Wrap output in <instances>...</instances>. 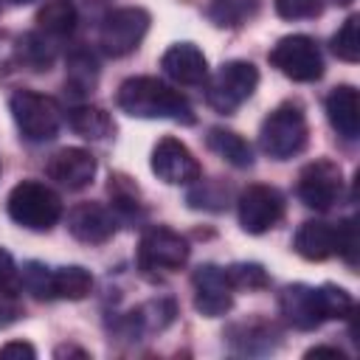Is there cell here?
Segmentation results:
<instances>
[{
	"label": "cell",
	"mask_w": 360,
	"mask_h": 360,
	"mask_svg": "<svg viewBox=\"0 0 360 360\" xmlns=\"http://www.w3.org/2000/svg\"><path fill=\"white\" fill-rule=\"evenodd\" d=\"M225 340L236 354H270L278 346L281 332L273 321L250 318V321L231 323L225 329Z\"/></svg>",
	"instance_id": "obj_17"
},
{
	"label": "cell",
	"mask_w": 360,
	"mask_h": 360,
	"mask_svg": "<svg viewBox=\"0 0 360 360\" xmlns=\"http://www.w3.org/2000/svg\"><path fill=\"white\" fill-rule=\"evenodd\" d=\"M307 357H338V360H346V354L340 349H335V346H315V349L307 352Z\"/></svg>",
	"instance_id": "obj_38"
},
{
	"label": "cell",
	"mask_w": 360,
	"mask_h": 360,
	"mask_svg": "<svg viewBox=\"0 0 360 360\" xmlns=\"http://www.w3.org/2000/svg\"><path fill=\"white\" fill-rule=\"evenodd\" d=\"M107 191H110V197H112V211H115V217H124V219L141 217V191H138V186H135L127 174H112Z\"/></svg>",
	"instance_id": "obj_28"
},
{
	"label": "cell",
	"mask_w": 360,
	"mask_h": 360,
	"mask_svg": "<svg viewBox=\"0 0 360 360\" xmlns=\"http://www.w3.org/2000/svg\"><path fill=\"white\" fill-rule=\"evenodd\" d=\"M188 239L166 225H152L138 242V267L146 273H172L188 262Z\"/></svg>",
	"instance_id": "obj_9"
},
{
	"label": "cell",
	"mask_w": 360,
	"mask_h": 360,
	"mask_svg": "<svg viewBox=\"0 0 360 360\" xmlns=\"http://www.w3.org/2000/svg\"><path fill=\"white\" fill-rule=\"evenodd\" d=\"M309 141V124L301 110V104H278L259 129V146L273 160H290L298 152H304Z\"/></svg>",
	"instance_id": "obj_4"
},
{
	"label": "cell",
	"mask_w": 360,
	"mask_h": 360,
	"mask_svg": "<svg viewBox=\"0 0 360 360\" xmlns=\"http://www.w3.org/2000/svg\"><path fill=\"white\" fill-rule=\"evenodd\" d=\"M197 186L188 191L186 202L191 208H202V211H225L231 191L222 180H194Z\"/></svg>",
	"instance_id": "obj_29"
},
{
	"label": "cell",
	"mask_w": 360,
	"mask_h": 360,
	"mask_svg": "<svg viewBox=\"0 0 360 360\" xmlns=\"http://www.w3.org/2000/svg\"><path fill=\"white\" fill-rule=\"evenodd\" d=\"M225 273H228V281L233 290L253 292V290H264L270 284V276L259 262H236V264L225 267Z\"/></svg>",
	"instance_id": "obj_32"
},
{
	"label": "cell",
	"mask_w": 360,
	"mask_h": 360,
	"mask_svg": "<svg viewBox=\"0 0 360 360\" xmlns=\"http://www.w3.org/2000/svg\"><path fill=\"white\" fill-rule=\"evenodd\" d=\"M194 284V309L205 318H219L233 307V287L228 281L225 267L219 264H200L191 273Z\"/></svg>",
	"instance_id": "obj_13"
},
{
	"label": "cell",
	"mask_w": 360,
	"mask_h": 360,
	"mask_svg": "<svg viewBox=\"0 0 360 360\" xmlns=\"http://www.w3.org/2000/svg\"><path fill=\"white\" fill-rule=\"evenodd\" d=\"M79 20V8L73 6V0H48L39 11H37V25L42 34L59 39L68 37L76 28Z\"/></svg>",
	"instance_id": "obj_24"
},
{
	"label": "cell",
	"mask_w": 360,
	"mask_h": 360,
	"mask_svg": "<svg viewBox=\"0 0 360 360\" xmlns=\"http://www.w3.org/2000/svg\"><path fill=\"white\" fill-rule=\"evenodd\" d=\"M11 3H17V6H25V3H34V0H11Z\"/></svg>",
	"instance_id": "obj_41"
},
{
	"label": "cell",
	"mask_w": 360,
	"mask_h": 360,
	"mask_svg": "<svg viewBox=\"0 0 360 360\" xmlns=\"http://www.w3.org/2000/svg\"><path fill=\"white\" fill-rule=\"evenodd\" d=\"M262 11V0H208V20L217 28H242Z\"/></svg>",
	"instance_id": "obj_23"
},
{
	"label": "cell",
	"mask_w": 360,
	"mask_h": 360,
	"mask_svg": "<svg viewBox=\"0 0 360 360\" xmlns=\"http://www.w3.org/2000/svg\"><path fill=\"white\" fill-rule=\"evenodd\" d=\"M0 11H3V0H0Z\"/></svg>",
	"instance_id": "obj_43"
},
{
	"label": "cell",
	"mask_w": 360,
	"mask_h": 360,
	"mask_svg": "<svg viewBox=\"0 0 360 360\" xmlns=\"http://www.w3.org/2000/svg\"><path fill=\"white\" fill-rule=\"evenodd\" d=\"M278 312L292 329L312 332L323 321L354 315V298L338 284H287L278 292Z\"/></svg>",
	"instance_id": "obj_1"
},
{
	"label": "cell",
	"mask_w": 360,
	"mask_h": 360,
	"mask_svg": "<svg viewBox=\"0 0 360 360\" xmlns=\"http://www.w3.org/2000/svg\"><path fill=\"white\" fill-rule=\"evenodd\" d=\"M17 59L31 68V70H48L56 59V45H53V37L42 34L39 28L37 31H28L20 37L17 42Z\"/></svg>",
	"instance_id": "obj_26"
},
{
	"label": "cell",
	"mask_w": 360,
	"mask_h": 360,
	"mask_svg": "<svg viewBox=\"0 0 360 360\" xmlns=\"http://www.w3.org/2000/svg\"><path fill=\"white\" fill-rule=\"evenodd\" d=\"M323 107H326V118H329L332 129L340 138L354 141L360 135V98H357V90L352 84L332 87Z\"/></svg>",
	"instance_id": "obj_18"
},
{
	"label": "cell",
	"mask_w": 360,
	"mask_h": 360,
	"mask_svg": "<svg viewBox=\"0 0 360 360\" xmlns=\"http://www.w3.org/2000/svg\"><path fill=\"white\" fill-rule=\"evenodd\" d=\"M281 20H312L323 11V0H273Z\"/></svg>",
	"instance_id": "obj_34"
},
{
	"label": "cell",
	"mask_w": 360,
	"mask_h": 360,
	"mask_svg": "<svg viewBox=\"0 0 360 360\" xmlns=\"http://www.w3.org/2000/svg\"><path fill=\"white\" fill-rule=\"evenodd\" d=\"M338 3H340V6H349V3H352V0H338Z\"/></svg>",
	"instance_id": "obj_42"
},
{
	"label": "cell",
	"mask_w": 360,
	"mask_h": 360,
	"mask_svg": "<svg viewBox=\"0 0 360 360\" xmlns=\"http://www.w3.org/2000/svg\"><path fill=\"white\" fill-rule=\"evenodd\" d=\"M256 87H259L256 65L245 59H231L222 62L211 79H205V101L211 110L231 115L253 96Z\"/></svg>",
	"instance_id": "obj_5"
},
{
	"label": "cell",
	"mask_w": 360,
	"mask_h": 360,
	"mask_svg": "<svg viewBox=\"0 0 360 360\" xmlns=\"http://www.w3.org/2000/svg\"><path fill=\"white\" fill-rule=\"evenodd\" d=\"M298 200L307 208L315 211H326L338 202L340 191H343V172L335 160L329 158H318L312 163H307L298 174Z\"/></svg>",
	"instance_id": "obj_11"
},
{
	"label": "cell",
	"mask_w": 360,
	"mask_h": 360,
	"mask_svg": "<svg viewBox=\"0 0 360 360\" xmlns=\"http://www.w3.org/2000/svg\"><path fill=\"white\" fill-rule=\"evenodd\" d=\"M6 211L20 228L45 233L62 219V200L51 186L39 180H22L8 191Z\"/></svg>",
	"instance_id": "obj_3"
},
{
	"label": "cell",
	"mask_w": 360,
	"mask_h": 360,
	"mask_svg": "<svg viewBox=\"0 0 360 360\" xmlns=\"http://www.w3.org/2000/svg\"><path fill=\"white\" fill-rule=\"evenodd\" d=\"M115 228H118L115 211L101 202H79L68 211V231L73 239L84 245H104L107 239H112Z\"/></svg>",
	"instance_id": "obj_14"
},
{
	"label": "cell",
	"mask_w": 360,
	"mask_h": 360,
	"mask_svg": "<svg viewBox=\"0 0 360 360\" xmlns=\"http://www.w3.org/2000/svg\"><path fill=\"white\" fill-rule=\"evenodd\" d=\"M65 118H68V127L76 135L87 138V141H104V138H112L115 135V121H112V115L104 107H96V104H73V107H68Z\"/></svg>",
	"instance_id": "obj_20"
},
{
	"label": "cell",
	"mask_w": 360,
	"mask_h": 360,
	"mask_svg": "<svg viewBox=\"0 0 360 360\" xmlns=\"http://www.w3.org/2000/svg\"><path fill=\"white\" fill-rule=\"evenodd\" d=\"M8 110L20 135L28 143H45L56 138L62 124V110L51 96H42L37 90H17L8 98Z\"/></svg>",
	"instance_id": "obj_6"
},
{
	"label": "cell",
	"mask_w": 360,
	"mask_h": 360,
	"mask_svg": "<svg viewBox=\"0 0 360 360\" xmlns=\"http://www.w3.org/2000/svg\"><path fill=\"white\" fill-rule=\"evenodd\" d=\"M149 11L141 8V6H124V8H112L101 17V25H98V45L107 56L112 59H121L127 53H132L146 31H149Z\"/></svg>",
	"instance_id": "obj_7"
},
{
	"label": "cell",
	"mask_w": 360,
	"mask_h": 360,
	"mask_svg": "<svg viewBox=\"0 0 360 360\" xmlns=\"http://www.w3.org/2000/svg\"><path fill=\"white\" fill-rule=\"evenodd\" d=\"M115 104L132 118H166L191 127L197 121L188 98L158 76H129L115 93Z\"/></svg>",
	"instance_id": "obj_2"
},
{
	"label": "cell",
	"mask_w": 360,
	"mask_h": 360,
	"mask_svg": "<svg viewBox=\"0 0 360 360\" xmlns=\"http://www.w3.org/2000/svg\"><path fill=\"white\" fill-rule=\"evenodd\" d=\"M45 172L53 183L65 186L68 191H82L96 177V158L82 146H65L48 158Z\"/></svg>",
	"instance_id": "obj_15"
},
{
	"label": "cell",
	"mask_w": 360,
	"mask_h": 360,
	"mask_svg": "<svg viewBox=\"0 0 360 360\" xmlns=\"http://www.w3.org/2000/svg\"><path fill=\"white\" fill-rule=\"evenodd\" d=\"M160 68L172 82L186 87L205 84L208 79V59L194 42H174L172 48H166V53L160 56Z\"/></svg>",
	"instance_id": "obj_16"
},
{
	"label": "cell",
	"mask_w": 360,
	"mask_h": 360,
	"mask_svg": "<svg viewBox=\"0 0 360 360\" xmlns=\"http://www.w3.org/2000/svg\"><path fill=\"white\" fill-rule=\"evenodd\" d=\"M332 53L343 62H357L360 59V17L352 14L346 22L335 31L332 37Z\"/></svg>",
	"instance_id": "obj_31"
},
{
	"label": "cell",
	"mask_w": 360,
	"mask_h": 360,
	"mask_svg": "<svg viewBox=\"0 0 360 360\" xmlns=\"http://www.w3.org/2000/svg\"><path fill=\"white\" fill-rule=\"evenodd\" d=\"M98 84V62L87 51H73L68 56V76H65V90L73 96H90Z\"/></svg>",
	"instance_id": "obj_25"
},
{
	"label": "cell",
	"mask_w": 360,
	"mask_h": 360,
	"mask_svg": "<svg viewBox=\"0 0 360 360\" xmlns=\"http://www.w3.org/2000/svg\"><path fill=\"white\" fill-rule=\"evenodd\" d=\"M236 214H239V225L242 231L259 236L267 233L270 228H276L284 217V197L278 188L264 186V183H253L248 188H242L239 200H236Z\"/></svg>",
	"instance_id": "obj_10"
},
{
	"label": "cell",
	"mask_w": 360,
	"mask_h": 360,
	"mask_svg": "<svg viewBox=\"0 0 360 360\" xmlns=\"http://www.w3.org/2000/svg\"><path fill=\"white\" fill-rule=\"evenodd\" d=\"M270 65L284 73L287 79L292 82H315L323 76V56H321V48L312 37L307 34H290V37H281L270 53H267Z\"/></svg>",
	"instance_id": "obj_8"
},
{
	"label": "cell",
	"mask_w": 360,
	"mask_h": 360,
	"mask_svg": "<svg viewBox=\"0 0 360 360\" xmlns=\"http://www.w3.org/2000/svg\"><path fill=\"white\" fill-rule=\"evenodd\" d=\"M292 248L307 262H323L335 256V225L323 219H307L292 236Z\"/></svg>",
	"instance_id": "obj_19"
},
{
	"label": "cell",
	"mask_w": 360,
	"mask_h": 360,
	"mask_svg": "<svg viewBox=\"0 0 360 360\" xmlns=\"http://www.w3.org/2000/svg\"><path fill=\"white\" fill-rule=\"evenodd\" d=\"M56 357H65V354H76V357H87V352L84 349H73V346H59L56 352H53Z\"/></svg>",
	"instance_id": "obj_40"
},
{
	"label": "cell",
	"mask_w": 360,
	"mask_h": 360,
	"mask_svg": "<svg viewBox=\"0 0 360 360\" xmlns=\"http://www.w3.org/2000/svg\"><path fill=\"white\" fill-rule=\"evenodd\" d=\"M149 166L158 174V180H163L169 186H191L194 180L202 177L200 160L191 155V149L183 141H177L172 135H166L155 143Z\"/></svg>",
	"instance_id": "obj_12"
},
{
	"label": "cell",
	"mask_w": 360,
	"mask_h": 360,
	"mask_svg": "<svg viewBox=\"0 0 360 360\" xmlns=\"http://www.w3.org/2000/svg\"><path fill=\"white\" fill-rule=\"evenodd\" d=\"M174 315H177V307L172 298H155V301H146L127 315V329H129V335L163 332L174 321Z\"/></svg>",
	"instance_id": "obj_21"
},
{
	"label": "cell",
	"mask_w": 360,
	"mask_h": 360,
	"mask_svg": "<svg viewBox=\"0 0 360 360\" xmlns=\"http://www.w3.org/2000/svg\"><path fill=\"white\" fill-rule=\"evenodd\" d=\"M22 290L31 292L37 301H53V267L42 262H25L20 267Z\"/></svg>",
	"instance_id": "obj_30"
},
{
	"label": "cell",
	"mask_w": 360,
	"mask_h": 360,
	"mask_svg": "<svg viewBox=\"0 0 360 360\" xmlns=\"http://www.w3.org/2000/svg\"><path fill=\"white\" fill-rule=\"evenodd\" d=\"M0 357H3V360H34V357H37V349H34L31 343L11 340V343L0 346Z\"/></svg>",
	"instance_id": "obj_36"
},
{
	"label": "cell",
	"mask_w": 360,
	"mask_h": 360,
	"mask_svg": "<svg viewBox=\"0 0 360 360\" xmlns=\"http://www.w3.org/2000/svg\"><path fill=\"white\" fill-rule=\"evenodd\" d=\"M205 143H208L211 152H217L233 169H250L253 166V149H250V143L239 132H233V129L211 127L208 135H205Z\"/></svg>",
	"instance_id": "obj_22"
},
{
	"label": "cell",
	"mask_w": 360,
	"mask_h": 360,
	"mask_svg": "<svg viewBox=\"0 0 360 360\" xmlns=\"http://www.w3.org/2000/svg\"><path fill=\"white\" fill-rule=\"evenodd\" d=\"M93 290V276L82 264L53 267V298L62 301H82Z\"/></svg>",
	"instance_id": "obj_27"
},
{
	"label": "cell",
	"mask_w": 360,
	"mask_h": 360,
	"mask_svg": "<svg viewBox=\"0 0 360 360\" xmlns=\"http://www.w3.org/2000/svg\"><path fill=\"white\" fill-rule=\"evenodd\" d=\"M20 318V307L8 301V295H0V326H8L11 321Z\"/></svg>",
	"instance_id": "obj_37"
},
{
	"label": "cell",
	"mask_w": 360,
	"mask_h": 360,
	"mask_svg": "<svg viewBox=\"0 0 360 360\" xmlns=\"http://www.w3.org/2000/svg\"><path fill=\"white\" fill-rule=\"evenodd\" d=\"M20 290H22V281H20V267H17V262L11 259V253L0 248V295L14 298Z\"/></svg>",
	"instance_id": "obj_35"
},
{
	"label": "cell",
	"mask_w": 360,
	"mask_h": 360,
	"mask_svg": "<svg viewBox=\"0 0 360 360\" xmlns=\"http://www.w3.org/2000/svg\"><path fill=\"white\" fill-rule=\"evenodd\" d=\"M357 250H360L357 222L349 217V219L338 222V228H335V253H338L349 267H354V264H357Z\"/></svg>",
	"instance_id": "obj_33"
},
{
	"label": "cell",
	"mask_w": 360,
	"mask_h": 360,
	"mask_svg": "<svg viewBox=\"0 0 360 360\" xmlns=\"http://www.w3.org/2000/svg\"><path fill=\"white\" fill-rule=\"evenodd\" d=\"M107 0H73V6L76 8H84V11H96V8H101Z\"/></svg>",
	"instance_id": "obj_39"
}]
</instances>
